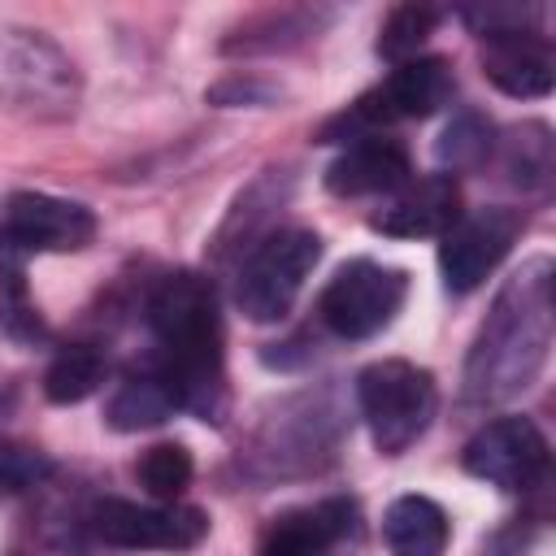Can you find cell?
Masks as SVG:
<instances>
[{"label": "cell", "instance_id": "cell-18", "mask_svg": "<svg viewBox=\"0 0 556 556\" xmlns=\"http://www.w3.org/2000/svg\"><path fill=\"white\" fill-rule=\"evenodd\" d=\"M178 391L169 387V378L161 369H148V374H130L104 404V421L117 430V434H135V430H152L161 421H169L178 413Z\"/></svg>", "mask_w": 556, "mask_h": 556}, {"label": "cell", "instance_id": "cell-5", "mask_svg": "<svg viewBox=\"0 0 556 556\" xmlns=\"http://www.w3.org/2000/svg\"><path fill=\"white\" fill-rule=\"evenodd\" d=\"M356 404H361L374 447L382 456H400L426 434V426L439 408V387H434L430 369L391 356V361H374L356 374Z\"/></svg>", "mask_w": 556, "mask_h": 556}, {"label": "cell", "instance_id": "cell-10", "mask_svg": "<svg viewBox=\"0 0 556 556\" xmlns=\"http://www.w3.org/2000/svg\"><path fill=\"white\" fill-rule=\"evenodd\" d=\"M547 434L530 417H495L486 421L460 452V465L469 478L495 486V491H534L547 478Z\"/></svg>", "mask_w": 556, "mask_h": 556}, {"label": "cell", "instance_id": "cell-22", "mask_svg": "<svg viewBox=\"0 0 556 556\" xmlns=\"http://www.w3.org/2000/svg\"><path fill=\"white\" fill-rule=\"evenodd\" d=\"M439 22H443V9H434V4H395V9L387 13L382 30H378L374 52H378L382 61H391V65L413 61V56L421 52V43L434 35Z\"/></svg>", "mask_w": 556, "mask_h": 556}, {"label": "cell", "instance_id": "cell-27", "mask_svg": "<svg viewBox=\"0 0 556 556\" xmlns=\"http://www.w3.org/2000/svg\"><path fill=\"white\" fill-rule=\"evenodd\" d=\"M274 96H278V87L265 83V78H252V74H230L217 87H208V100L222 104V109H235V104H269Z\"/></svg>", "mask_w": 556, "mask_h": 556}, {"label": "cell", "instance_id": "cell-13", "mask_svg": "<svg viewBox=\"0 0 556 556\" xmlns=\"http://www.w3.org/2000/svg\"><path fill=\"white\" fill-rule=\"evenodd\" d=\"M352 530H356V504L348 495H330L269 517L256 539V556H326Z\"/></svg>", "mask_w": 556, "mask_h": 556}, {"label": "cell", "instance_id": "cell-12", "mask_svg": "<svg viewBox=\"0 0 556 556\" xmlns=\"http://www.w3.org/2000/svg\"><path fill=\"white\" fill-rule=\"evenodd\" d=\"M413 178L408 143L395 135H361L343 143V152L326 165V191L330 195H391Z\"/></svg>", "mask_w": 556, "mask_h": 556}, {"label": "cell", "instance_id": "cell-9", "mask_svg": "<svg viewBox=\"0 0 556 556\" xmlns=\"http://www.w3.org/2000/svg\"><path fill=\"white\" fill-rule=\"evenodd\" d=\"M91 534L126 552H191L208 539V513L195 504H135L100 500L91 508Z\"/></svg>", "mask_w": 556, "mask_h": 556}, {"label": "cell", "instance_id": "cell-24", "mask_svg": "<svg viewBox=\"0 0 556 556\" xmlns=\"http://www.w3.org/2000/svg\"><path fill=\"white\" fill-rule=\"evenodd\" d=\"M52 456L30 447V443H13L4 439L0 443V500H13V495H26L30 486L48 482L52 478Z\"/></svg>", "mask_w": 556, "mask_h": 556}, {"label": "cell", "instance_id": "cell-7", "mask_svg": "<svg viewBox=\"0 0 556 556\" xmlns=\"http://www.w3.org/2000/svg\"><path fill=\"white\" fill-rule=\"evenodd\" d=\"M408 295V269L356 256L334 269L317 300V317L339 339H374L395 321Z\"/></svg>", "mask_w": 556, "mask_h": 556}, {"label": "cell", "instance_id": "cell-11", "mask_svg": "<svg viewBox=\"0 0 556 556\" xmlns=\"http://www.w3.org/2000/svg\"><path fill=\"white\" fill-rule=\"evenodd\" d=\"M4 230L22 252H78L96 239L100 222L87 204L48 191H13L4 204Z\"/></svg>", "mask_w": 556, "mask_h": 556}, {"label": "cell", "instance_id": "cell-28", "mask_svg": "<svg viewBox=\"0 0 556 556\" xmlns=\"http://www.w3.org/2000/svg\"><path fill=\"white\" fill-rule=\"evenodd\" d=\"M17 256H22V248L9 239V230L0 226V278H9V274H22L17 269Z\"/></svg>", "mask_w": 556, "mask_h": 556}, {"label": "cell", "instance_id": "cell-2", "mask_svg": "<svg viewBox=\"0 0 556 556\" xmlns=\"http://www.w3.org/2000/svg\"><path fill=\"white\" fill-rule=\"evenodd\" d=\"M148 330L161 348V374L178 404L200 421L226 413V330L217 287L195 269L165 274L148 295Z\"/></svg>", "mask_w": 556, "mask_h": 556}, {"label": "cell", "instance_id": "cell-3", "mask_svg": "<svg viewBox=\"0 0 556 556\" xmlns=\"http://www.w3.org/2000/svg\"><path fill=\"white\" fill-rule=\"evenodd\" d=\"M0 109L65 122L78 109V70L70 52L30 26H0Z\"/></svg>", "mask_w": 556, "mask_h": 556}, {"label": "cell", "instance_id": "cell-26", "mask_svg": "<svg viewBox=\"0 0 556 556\" xmlns=\"http://www.w3.org/2000/svg\"><path fill=\"white\" fill-rule=\"evenodd\" d=\"M0 330L13 334V339H22V343H35V339L48 334L43 321H39V313H35V304L26 300L22 274L0 278Z\"/></svg>", "mask_w": 556, "mask_h": 556}, {"label": "cell", "instance_id": "cell-16", "mask_svg": "<svg viewBox=\"0 0 556 556\" xmlns=\"http://www.w3.org/2000/svg\"><path fill=\"white\" fill-rule=\"evenodd\" d=\"M330 22V9H265L252 13L222 39V56H252V52H287L300 48Z\"/></svg>", "mask_w": 556, "mask_h": 556}, {"label": "cell", "instance_id": "cell-6", "mask_svg": "<svg viewBox=\"0 0 556 556\" xmlns=\"http://www.w3.org/2000/svg\"><path fill=\"white\" fill-rule=\"evenodd\" d=\"M321 261V235L308 226H282L252 243L235 278V304L252 321H278L291 313L304 278Z\"/></svg>", "mask_w": 556, "mask_h": 556}, {"label": "cell", "instance_id": "cell-15", "mask_svg": "<svg viewBox=\"0 0 556 556\" xmlns=\"http://www.w3.org/2000/svg\"><path fill=\"white\" fill-rule=\"evenodd\" d=\"M482 74L513 100H543L556 87V52L543 30L482 39Z\"/></svg>", "mask_w": 556, "mask_h": 556}, {"label": "cell", "instance_id": "cell-20", "mask_svg": "<svg viewBox=\"0 0 556 556\" xmlns=\"http://www.w3.org/2000/svg\"><path fill=\"white\" fill-rule=\"evenodd\" d=\"M504 174L521 191H543L552 182V130H547V122H521L508 135Z\"/></svg>", "mask_w": 556, "mask_h": 556}, {"label": "cell", "instance_id": "cell-14", "mask_svg": "<svg viewBox=\"0 0 556 556\" xmlns=\"http://www.w3.org/2000/svg\"><path fill=\"white\" fill-rule=\"evenodd\" d=\"M460 182L452 174H426L417 182H404L374 217L369 226L387 239H434L460 217Z\"/></svg>", "mask_w": 556, "mask_h": 556}, {"label": "cell", "instance_id": "cell-8", "mask_svg": "<svg viewBox=\"0 0 556 556\" xmlns=\"http://www.w3.org/2000/svg\"><path fill=\"white\" fill-rule=\"evenodd\" d=\"M526 230V213L513 204H486L473 213H460L439 235V274L452 295H469L495 274V265L513 252V243Z\"/></svg>", "mask_w": 556, "mask_h": 556}, {"label": "cell", "instance_id": "cell-19", "mask_svg": "<svg viewBox=\"0 0 556 556\" xmlns=\"http://www.w3.org/2000/svg\"><path fill=\"white\" fill-rule=\"evenodd\" d=\"M109 361L100 348L91 343H70L52 356V365L43 369V395L52 404H83L87 395H96L104 387Z\"/></svg>", "mask_w": 556, "mask_h": 556}, {"label": "cell", "instance_id": "cell-4", "mask_svg": "<svg viewBox=\"0 0 556 556\" xmlns=\"http://www.w3.org/2000/svg\"><path fill=\"white\" fill-rule=\"evenodd\" d=\"M456 91V74L447 56H413L400 61L378 87L361 91L343 113H334L321 130L317 143H348L361 135H374L378 126L391 122H421L439 113Z\"/></svg>", "mask_w": 556, "mask_h": 556}, {"label": "cell", "instance_id": "cell-17", "mask_svg": "<svg viewBox=\"0 0 556 556\" xmlns=\"http://www.w3.org/2000/svg\"><path fill=\"white\" fill-rule=\"evenodd\" d=\"M382 539L391 556H443L452 521L430 495H400L382 517Z\"/></svg>", "mask_w": 556, "mask_h": 556}, {"label": "cell", "instance_id": "cell-1", "mask_svg": "<svg viewBox=\"0 0 556 556\" xmlns=\"http://www.w3.org/2000/svg\"><path fill=\"white\" fill-rule=\"evenodd\" d=\"M552 278V256H530L500 287L465 361V395L473 404H504L539 378L556 330Z\"/></svg>", "mask_w": 556, "mask_h": 556}, {"label": "cell", "instance_id": "cell-21", "mask_svg": "<svg viewBox=\"0 0 556 556\" xmlns=\"http://www.w3.org/2000/svg\"><path fill=\"white\" fill-rule=\"evenodd\" d=\"M491 148H495V126H491V117H482L478 109H460V113L443 126L439 143H434V152H439V161H443V174L452 169V178H456L460 169H478V165L491 156Z\"/></svg>", "mask_w": 556, "mask_h": 556}, {"label": "cell", "instance_id": "cell-25", "mask_svg": "<svg viewBox=\"0 0 556 556\" xmlns=\"http://www.w3.org/2000/svg\"><path fill=\"white\" fill-rule=\"evenodd\" d=\"M456 17L478 39H491V35H513V30H539L543 9L539 4H465Z\"/></svg>", "mask_w": 556, "mask_h": 556}, {"label": "cell", "instance_id": "cell-23", "mask_svg": "<svg viewBox=\"0 0 556 556\" xmlns=\"http://www.w3.org/2000/svg\"><path fill=\"white\" fill-rule=\"evenodd\" d=\"M191 473H195V460H191V452H187L182 443H152V447L135 460V478H139V486H143L156 504H174V500L187 491Z\"/></svg>", "mask_w": 556, "mask_h": 556}]
</instances>
